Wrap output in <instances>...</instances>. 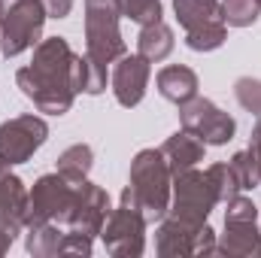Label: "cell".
I'll return each instance as SVG.
<instances>
[{
  "label": "cell",
  "instance_id": "cell-9",
  "mask_svg": "<svg viewBox=\"0 0 261 258\" xmlns=\"http://www.w3.org/2000/svg\"><path fill=\"white\" fill-rule=\"evenodd\" d=\"M173 203H170V216H179V219H189V222H206L213 207L219 203L216 189L206 176V170H182L173 176Z\"/></svg>",
  "mask_w": 261,
  "mask_h": 258
},
{
  "label": "cell",
  "instance_id": "cell-8",
  "mask_svg": "<svg viewBox=\"0 0 261 258\" xmlns=\"http://www.w3.org/2000/svg\"><path fill=\"white\" fill-rule=\"evenodd\" d=\"M146 216L134 203L122 200L119 210H110L100 231L107 252L116 258H140L146 252Z\"/></svg>",
  "mask_w": 261,
  "mask_h": 258
},
{
  "label": "cell",
  "instance_id": "cell-26",
  "mask_svg": "<svg viewBox=\"0 0 261 258\" xmlns=\"http://www.w3.org/2000/svg\"><path fill=\"white\" fill-rule=\"evenodd\" d=\"M234 94H237V104H240L246 113H252V116L261 119V79L240 76V79L234 82Z\"/></svg>",
  "mask_w": 261,
  "mask_h": 258
},
{
  "label": "cell",
  "instance_id": "cell-24",
  "mask_svg": "<svg viewBox=\"0 0 261 258\" xmlns=\"http://www.w3.org/2000/svg\"><path fill=\"white\" fill-rule=\"evenodd\" d=\"M258 0H222V21L231 28H249L258 21Z\"/></svg>",
  "mask_w": 261,
  "mask_h": 258
},
{
  "label": "cell",
  "instance_id": "cell-13",
  "mask_svg": "<svg viewBox=\"0 0 261 258\" xmlns=\"http://www.w3.org/2000/svg\"><path fill=\"white\" fill-rule=\"evenodd\" d=\"M149 76L152 67L149 61L137 52V55H122L119 64L113 70V94L122 107H137L149 88Z\"/></svg>",
  "mask_w": 261,
  "mask_h": 258
},
{
  "label": "cell",
  "instance_id": "cell-10",
  "mask_svg": "<svg viewBox=\"0 0 261 258\" xmlns=\"http://www.w3.org/2000/svg\"><path fill=\"white\" fill-rule=\"evenodd\" d=\"M179 122L186 131L200 137L206 146H225L234 140V131H237V122L225 110H219L213 100L197 97V94L192 100L179 104Z\"/></svg>",
  "mask_w": 261,
  "mask_h": 258
},
{
  "label": "cell",
  "instance_id": "cell-23",
  "mask_svg": "<svg viewBox=\"0 0 261 258\" xmlns=\"http://www.w3.org/2000/svg\"><path fill=\"white\" fill-rule=\"evenodd\" d=\"M206 176H210V183H213V189H216L219 203H228L234 194H240V183H237V173H234L231 161H216V164H210V167H206Z\"/></svg>",
  "mask_w": 261,
  "mask_h": 258
},
{
  "label": "cell",
  "instance_id": "cell-31",
  "mask_svg": "<svg viewBox=\"0 0 261 258\" xmlns=\"http://www.w3.org/2000/svg\"><path fill=\"white\" fill-rule=\"evenodd\" d=\"M3 12H6V6H3V0H0V21H3Z\"/></svg>",
  "mask_w": 261,
  "mask_h": 258
},
{
  "label": "cell",
  "instance_id": "cell-14",
  "mask_svg": "<svg viewBox=\"0 0 261 258\" xmlns=\"http://www.w3.org/2000/svg\"><path fill=\"white\" fill-rule=\"evenodd\" d=\"M107 216H110V194L103 192L100 186L82 179V186H79V207H76L70 231H79V234H88V237H100Z\"/></svg>",
  "mask_w": 261,
  "mask_h": 258
},
{
  "label": "cell",
  "instance_id": "cell-3",
  "mask_svg": "<svg viewBox=\"0 0 261 258\" xmlns=\"http://www.w3.org/2000/svg\"><path fill=\"white\" fill-rule=\"evenodd\" d=\"M79 183L64 179L58 170L55 173H46L34 183V189L28 192V219H24V228L28 225H40V222H52V225H61L70 231L73 225V216H76V207H79Z\"/></svg>",
  "mask_w": 261,
  "mask_h": 258
},
{
  "label": "cell",
  "instance_id": "cell-16",
  "mask_svg": "<svg viewBox=\"0 0 261 258\" xmlns=\"http://www.w3.org/2000/svg\"><path fill=\"white\" fill-rule=\"evenodd\" d=\"M203 152H206V143L195 137L192 131H176L173 137H167L164 140V146H161V155L167 158V167H170V173L176 176V173H182V170H192L197 167L200 161H203Z\"/></svg>",
  "mask_w": 261,
  "mask_h": 258
},
{
  "label": "cell",
  "instance_id": "cell-18",
  "mask_svg": "<svg viewBox=\"0 0 261 258\" xmlns=\"http://www.w3.org/2000/svg\"><path fill=\"white\" fill-rule=\"evenodd\" d=\"M70 79H73V91L76 94H100V91H107V67L97 64L88 52L85 55H73Z\"/></svg>",
  "mask_w": 261,
  "mask_h": 258
},
{
  "label": "cell",
  "instance_id": "cell-32",
  "mask_svg": "<svg viewBox=\"0 0 261 258\" xmlns=\"http://www.w3.org/2000/svg\"><path fill=\"white\" fill-rule=\"evenodd\" d=\"M258 6H261V0H258Z\"/></svg>",
  "mask_w": 261,
  "mask_h": 258
},
{
  "label": "cell",
  "instance_id": "cell-11",
  "mask_svg": "<svg viewBox=\"0 0 261 258\" xmlns=\"http://www.w3.org/2000/svg\"><path fill=\"white\" fill-rule=\"evenodd\" d=\"M49 140V125L28 113V116H15L9 122L0 125V161L3 164H24L34 158V152Z\"/></svg>",
  "mask_w": 261,
  "mask_h": 258
},
{
  "label": "cell",
  "instance_id": "cell-21",
  "mask_svg": "<svg viewBox=\"0 0 261 258\" xmlns=\"http://www.w3.org/2000/svg\"><path fill=\"white\" fill-rule=\"evenodd\" d=\"M91 167H94V152H91V146H85V143H76V146L64 149V152L58 155V161H55V170H58L64 179H73V183L88 179Z\"/></svg>",
  "mask_w": 261,
  "mask_h": 258
},
{
  "label": "cell",
  "instance_id": "cell-25",
  "mask_svg": "<svg viewBox=\"0 0 261 258\" xmlns=\"http://www.w3.org/2000/svg\"><path fill=\"white\" fill-rule=\"evenodd\" d=\"M119 6H122V15L130 18L134 24H140V28L155 24V21H161V15H164L161 0H119Z\"/></svg>",
  "mask_w": 261,
  "mask_h": 258
},
{
  "label": "cell",
  "instance_id": "cell-22",
  "mask_svg": "<svg viewBox=\"0 0 261 258\" xmlns=\"http://www.w3.org/2000/svg\"><path fill=\"white\" fill-rule=\"evenodd\" d=\"M228 40V28L225 21H210L203 28H195V31H186V46L192 52H213L219 46H225Z\"/></svg>",
  "mask_w": 261,
  "mask_h": 258
},
{
  "label": "cell",
  "instance_id": "cell-19",
  "mask_svg": "<svg viewBox=\"0 0 261 258\" xmlns=\"http://www.w3.org/2000/svg\"><path fill=\"white\" fill-rule=\"evenodd\" d=\"M176 40H173V31L164 24V21H155V24H146L140 28V37H137V49L140 55L152 64V61H164L170 52H173Z\"/></svg>",
  "mask_w": 261,
  "mask_h": 258
},
{
  "label": "cell",
  "instance_id": "cell-28",
  "mask_svg": "<svg viewBox=\"0 0 261 258\" xmlns=\"http://www.w3.org/2000/svg\"><path fill=\"white\" fill-rule=\"evenodd\" d=\"M46 6V15L49 18H67L70 9H73V0H40Z\"/></svg>",
  "mask_w": 261,
  "mask_h": 258
},
{
  "label": "cell",
  "instance_id": "cell-1",
  "mask_svg": "<svg viewBox=\"0 0 261 258\" xmlns=\"http://www.w3.org/2000/svg\"><path fill=\"white\" fill-rule=\"evenodd\" d=\"M73 49L64 37H49L40 40L34 49V61L28 67H21L15 73V82L21 88V94L28 100H34V107L40 113L49 116H64L70 113L76 91H73Z\"/></svg>",
  "mask_w": 261,
  "mask_h": 258
},
{
  "label": "cell",
  "instance_id": "cell-30",
  "mask_svg": "<svg viewBox=\"0 0 261 258\" xmlns=\"http://www.w3.org/2000/svg\"><path fill=\"white\" fill-rule=\"evenodd\" d=\"M12 240H15V234L9 231V225H6V219H3V213H0V255H3V252H9Z\"/></svg>",
  "mask_w": 261,
  "mask_h": 258
},
{
  "label": "cell",
  "instance_id": "cell-29",
  "mask_svg": "<svg viewBox=\"0 0 261 258\" xmlns=\"http://www.w3.org/2000/svg\"><path fill=\"white\" fill-rule=\"evenodd\" d=\"M249 155H252V161L258 167V179H261V119H258V125L252 128V137H249Z\"/></svg>",
  "mask_w": 261,
  "mask_h": 258
},
{
  "label": "cell",
  "instance_id": "cell-20",
  "mask_svg": "<svg viewBox=\"0 0 261 258\" xmlns=\"http://www.w3.org/2000/svg\"><path fill=\"white\" fill-rule=\"evenodd\" d=\"M173 12L186 31L203 28L210 21H222V3L219 0H173Z\"/></svg>",
  "mask_w": 261,
  "mask_h": 258
},
{
  "label": "cell",
  "instance_id": "cell-4",
  "mask_svg": "<svg viewBox=\"0 0 261 258\" xmlns=\"http://www.w3.org/2000/svg\"><path fill=\"white\" fill-rule=\"evenodd\" d=\"M119 18H122L119 0H85V52L103 67L125 55Z\"/></svg>",
  "mask_w": 261,
  "mask_h": 258
},
{
  "label": "cell",
  "instance_id": "cell-6",
  "mask_svg": "<svg viewBox=\"0 0 261 258\" xmlns=\"http://www.w3.org/2000/svg\"><path fill=\"white\" fill-rule=\"evenodd\" d=\"M155 249L161 258L216 255V231L210 222H189L167 213L155 231Z\"/></svg>",
  "mask_w": 261,
  "mask_h": 258
},
{
  "label": "cell",
  "instance_id": "cell-12",
  "mask_svg": "<svg viewBox=\"0 0 261 258\" xmlns=\"http://www.w3.org/2000/svg\"><path fill=\"white\" fill-rule=\"evenodd\" d=\"M24 249L34 258H52V255H91L94 249V237L79 234V231H67L61 225L52 222H40V225H28L24 228Z\"/></svg>",
  "mask_w": 261,
  "mask_h": 258
},
{
  "label": "cell",
  "instance_id": "cell-2",
  "mask_svg": "<svg viewBox=\"0 0 261 258\" xmlns=\"http://www.w3.org/2000/svg\"><path fill=\"white\" fill-rule=\"evenodd\" d=\"M170 192H173V173L167 167V158L161 149H143L130 161V179L122 192V200L134 203L146 222H161L170 210Z\"/></svg>",
  "mask_w": 261,
  "mask_h": 258
},
{
  "label": "cell",
  "instance_id": "cell-15",
  "mask_svg": "<svg viewBox=\"0 0 261 258\" xmlns=\"http://www.w3.org/2000/svg\"><path fill=\"white\" fill-rule=\"evenodd\" d=\"M0 213L9 225V231L18 237L24 231V219H28V189L3 161H0Z\"/></svg>",
  "mask_w": 261,
  "mask_h": 258
},
{
  "label": "cell",
  "instance_id": "cell-17",
  "mask_svg": "<svg viewBox=\"0 0 261 258\" xmlns=\"http://www.w3.org/2000/svg\"><path fill=\"white\" fill-rule=\"evenodd\" d=\"M197 88H200L197 73L186 64H170L158 73V91H161V97H167L176 107L186 104V100H192L197 94Z\"/></svg>",
  "mask_w": 261,
  "mask_h": 258
},
{
  "label": "cell",
  "instance_id": "cell-27",
  "mask_svg": "<svg viewBox=\"0 0 261 258\" xmlns=\"http://www.w3.org/2000/svg\"><path fill=\"white\" fill-rule=\"evenodd\" d=\"M231 167H234V173H237L240 192H249V189L261 186V179H258V167H255V161H252L249 149H246V152H237V155L231 158Z\"/></svg>",
  "mask_w": 261,
  "mask_h": 258
},
{
  "label": "cell",
  "instance_id": "cell-7",
  "mask_svg": "<svg viewBox=\"0 0 261 258\" xmlns=\"http://www.w3.org/2000/svg\"><path fill=\"white\" fill-rule=\"evenodd\" d=\"M46 6L40 0H15L9 3V9L3 12L0 21V52L6 58H15L28 49H34L43 37V24H46Z\"/></svg>",
  "mask_w": 261,
  "mask_h": 258
},
{
  "label": "cell",
  "instance_id": "cell-5",
  "mask_svg": "<svg viewBox=\"0 0 261 258\" xmlns=\"http://www.w3.org/2000/svg\"><path fill=\"white\" fill-rule=\"evenodd\" d=\"M258 207L252 197L234 194L225 210V234L216 243V255L225 258H261V231H258Z\"/></svg>",
  "mask_w": 261,
  "mask_h": 258
}]
</instances>
